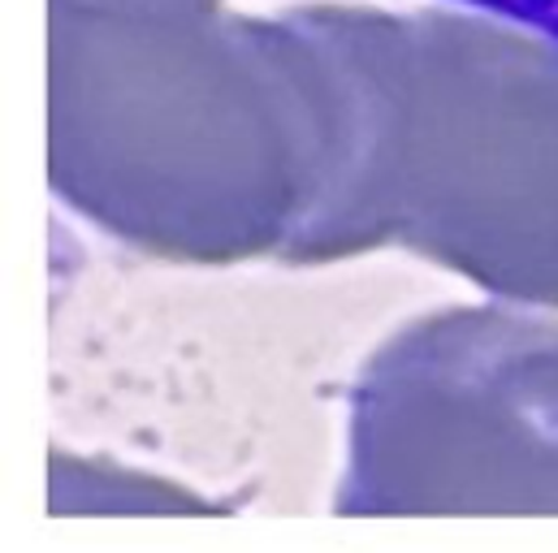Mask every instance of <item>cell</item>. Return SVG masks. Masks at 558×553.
<instances>
[{
    "label": "cell",
    "mask_w": 558,
    "mask_h": 553,
    "mask_svg": "<svg viewBox=\"0 0 558 553\" xmlns=\"http://www.w3.org/2000/svg\"><path fill=\"white\" fill-rule=\"evenodd\" d=\"M472 4L494 9V13H502V17H515V22L542 30L546 39L558 44V0H472Z\"/></svg>",
    "instance_id": "obj_1"
}]
</instances>
